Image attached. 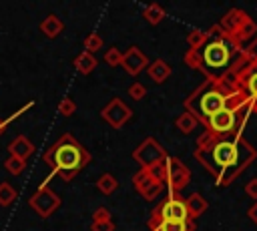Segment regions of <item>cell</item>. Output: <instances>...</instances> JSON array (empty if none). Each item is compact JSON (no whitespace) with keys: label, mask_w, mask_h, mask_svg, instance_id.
<instances>
[{"label":"cell","mask_w":257,"mask_h":231,"mask_svg":"<svg viewBox=\"0 0 257 231\" xmlns=\"http://www.w3.org/2000/svg\"><path fill=\"white\" fill-rule=\"evenodd\" d=\"M74 112H76V102H74L70 96H64V98L58 102V114L64 117V119H68V117H72Z\"/></svg>","instance_id":"obj_28"},{"label":"cell","mask_w":257,"mask_h":231,"mask_svg":"<svg viewBox=\"0 0 257 231\" xmlns=\"http://www.w3.org/2000/svg\"><path fill=\"white\" fill-rule=\"evenodd\" d=\"M126 92H128V96H131L133 100H143V98L147 96V86L141 84V82H133Z\"/></svg>","instance_id":"obj_30"},{"label":"cell","mask_w":257,"mask_h":231,"mask_svg":"<svg viewBox=\"0 0 257 231\" xmlns=\"http://www.w3.org/2000/svg\"><path fill=\"white\" fill-rule=\"evenodd\" d=\"M207 40H209L207 30L193 28V30H189V34H187V44H189V48H191V50H199Z\"/></svg>","instance_id":"obj_24"},{"label":"cell","mask_w":257,"mask_h":231,"mask_svg":"<svg viewBox=\"0 0 257 231\" xmlns=\"http://www.w3.org/2000/svg\"><path fill=\"white\" fill-rule=\"evenodd\" d=\"M245 56H247L249 60H255V62H257V36L245 46Z\"/></svg>","instance_id":"obj_34"},{"label":"cell","mask_w":257,"mask_h":231,"mask_svg":"<svg viewBox=\"0 0 257 231\" xmlns=\"http://www.w3.org/2000/svg\"><path fill=\"white\" fill-rule=\"evenodd\" d=\"M110 219H112L110 217V209L104 207V205H100V207H96L92 211V223H102V221H110Z\"/></svg>","instance_id":"obj_31"},{"label":"cell","mask_w":257,"mask_h":231,"mask_svg":"<svg viewBox=\"0 0 257 231\" xmlns=\"http://www.w3.org/2000/svg\"><path fill=\"white\" fill-rule=\"evenodd\" d=\"M82 46H84V50H86V52L94 54V52H98V50L104 46V42H102V38H100L96 32H90V34H86V36H84Z\"/></svg>","instance_id":"obj_26"},{"label":"cell","mask_w":257,"mask_h":231,"mask_svg":"<svg viewBox=\"0 0 257 231\" xmlns=\"http://www.w3.org/2000/svg\"><path fill=\"white\" fill-rule=\"evenodd\" d=\"M72 64H74V68H76L80 74H90V72L96 68L98 60H96V56H94V54H90V52L82 50V52H78V54L74 56Z\"/></svg>","instance_id":"obj_19"},{"label":"cell","mask_w":257,"mask_h":231,"mask_svg":"<svg viewBox=\"0 0 257 231\" xmlns=\"http://www.w3.org/2000/svg\"><path fill=\"white\" fill-rule=\"evenodd\" d=\"M42 161L50 167V173L60 177L64 183H70L90 161V153L74 139L72 133L60 135L42 155Z\"/></svg>","instance_id":"obj_3"},{"label":"cell","mask_w":257,"mask_h":231,"mask_svg":"<svg viewBox=\"0 0 257 231\" xmlns=\"http://www.w3.org/2000/svg\"><path fill=\"white\" fill-rule=\"evenodd\" d=\"M193 155L219 187H227L257 159V149L243 135L215 137L205 131L199 135Z\"/></svg>","instance_id":"obj_1"},{"label":"cell","mask_w":257,"mask_h":231,"mask_svg":"<svg viewBox=\"0 0 257 231\" xmlns=\"http://www.w3.org/2000/svg\"><path fill=\"white\" fill-rule=\"evenodd\" d=\"M199 123H197V119L191 114V112H181L177 119H175V127L183 133V135H189V133H193L195 131V127H197Z\"/></svg>","instance_id":"obj_22"},{"label":"cell","mask_w":257,"mask_h":231,"mask_svg":"<svg viewBox=\"0 0 257 231\" xmlns=\"http://www.w3.org/2000/svg\"><path fill=\"white\" fill-rule=\"evenodd\" d=\"M151 217L161 219V221H189V211H187V203L179 193H171L159 203L155 205V209L151 211Z\"/></svg>","instance_id":"obj_6"},{"label":"cell","mask_w":257,"mask_h":231,"mask_svg":"<svg viewBox=\"0 0 257 231\" xmlns=\"http://www.w3.org/2000/svg\"><path fill=\"white\" fill-rule=\"evenodd\" d=\"M247 217H249V219H251V221L257 225V201H255V203H253V205L247 209Z\"/></svg>","instance_id":"obj_36"},{"label":"cell","mask_w":257,"mask_h":231,"mask_svg":"<svg viewBox=\"0 0 257 231\" xmlns=\"http://www.w3.org/2000/svg\"><path fill=\"white\" fill-rule=\"evenodd\" d=\"M116 229V225L112 223V219L110 221H102V223H92L90 225V231H114Z\"/></svg>","instance_id":"obj_33"},{"label":"cell","mask_w":257,"mask_h":231,"mask_svg":"<svg viewBox=\"0 0 257 231\" xmlns=\"http://www.w3.org/2000/svg\"><path fill=\"white\" fill-rule=\"evenodd\" d=\"M96 189H98L102 195H112V193L118 189V179H116L112 173H102V175L96 179Z\"/></svg>","instance_id":"obj_21"},{"label":"cell","mask_w":257,"mask_h":231,"mask_svg":"<svg viewBox=\"0 0 257 231\" xmlns=\"http://www.w3.org/2000/svg\"><path fill=\"white\" fill-rule=\"evenodd\" d=\"M4 169L10 173V175H20L24 169H26V161L24 159H18V157H8L4 161Z\"/></svg>","instance_id":"obj_27"},{"label":"cell","mask_w":257,"mask_h":231,"mask_svg":"<svg viewBox=\"0 0 257 231\" xmlns=\"http://www.w3.org/2000/svg\"><path fill=\"white\" fill-rule=\"evenodd\" d=\"M197 225L193 219L189 221H161L159 231H195Z\"/></svg>","instance_id":"obj_23"},{"label":"cell","mask_w":257,"mask_h":231,"mask_svg":"<svg viewBox=\"0 0 257 231\" xmlns=\"http://www.w3.org/2000/svg\"><path fill=\"white\" fill-rule=\"evenodd\" d=\"M131 76H137L139 72H143L149 66V56L139 48V46H131L126 52H122V64H120Z\"/></svg>","instance_id":"obj_13"},{"label":"cell","mask_w":257,"mask_h":231,"mask_svg":"<svg viewBox=\"0 0 257 231\" xmlns=\"http://www.w3.org/2000/svg\"><path fill=\"white\" fill-rule=\"evenodd\" d=\"M245 193H247L251 199L257 201V179H251V181L245 185Z\"/></svg>","instance_id":"obj_35"},{"label":"cell","mask_w":257,"mask_h":231,"mask_svg":"<svg viewBox=\"0 0 257 231\" xmlns=\"http://www.w3.org/2000/svg\"><path fill=\"white\" fill-rule=\"evenodd\" d=\"M16 189L8 183V181H2L0 183V207H10L16 199Z\"/></svg>","instance_id":"obj_25"},{"label":"cell","mask_w":257,"mask_h":231,"mask_svg":"<svg viewBox=\"0 0 257 231\" xmlns=\"http://www.w3.org/2000/svg\"><path fill=\"white\" fill-rule=\"evenodd\" d=\"M143 16H145V20H147L149 24L157 26V24H161V22L165 20L167 12H165V8H163L159 2H151V4H147V6L143 8Z\"/></svg>","instance_id":"obj_20"},{"label":"cell","mask_w":257,"mask_h":231,"mask_svg":"<svg viewBox=\"0 0 257 231\" xmlns=\"http://www.w3.org/2000/svg\"><path fill=\"white\" fill-rule=\"evenodd\" d=\"M28 205L30 209L42 217V219H48L50 215L56 213V209L60 207V197L50 189V187H38L30 197H28Z\"/></svg>","instance_id":"obj_9"},{"label":"cell","mask_w":257,"mask_h":231,"mask_svg":"<svg viewBox=\"0 0 257 231\" xmlns=\"http://www.w3.org/2000/svg\"><path fill=\"white\" fill-rule=\"evenodd\" d=\"M6 127H8V123H6V119H0V135L6 131Z\"/></svg>","instance_id":"obj_37"},{"label":"cell","mask_w":257,"mask_h":231,"mask_svg":"<svg viewBox=\"0 0 257 231\" xmlns=\"http://www.w3.org/2000/svg\"><path fill=\"white\" fill-rule=\"evenodd\" d=\"M251 114V108L247 106L241 112H231L227 108L219 110L217 114H213L207 125L205 131H209L215 137H231V135H243V129L247 125V119Z\"/></svg>","instance_id":"obj_5"},{"label":"cell","mask_w":257,"mask_h":231,"mask_svg":"<svg viewBox=\"0 0 257 231\" xmlns=\"http://www.w3.org/2000/svg\"><path fill=\"white\" fill-rule=\"evenodd\" d=\"M249 18H251V16H249L245 10H241V8H231V10H227V14L221 18L219 26H221L227 34H237L239 28H241Z\"/></svg>","instance_id":"obj_14"},{"label":"cell","mask_w":257,"mask_h":231,"mask_svg":"<svg viewBox=\"0 0 257 231\" xmlns=\"http://www.w3.org/2000/svg\"><path fill=\"white\" fill-rule=\"evenodd\" d=\"M237 82L249 94V108H251V112H257V62L255 60H249L237 72Z\"/></svg>","instance_id":"obj_12"},{"label":"cell","mask_w":257,"mask_h":231,"mask_svg":"<svg viewBox=\"0 0 257 231\" xmlns=\"http://www.w3.org/2000/svg\"><path fill=\"white\" fill-rule=\"evenodd\" d=\"M32 106H34V100H28V102H26V104H22V106H20L18 110H14V112H12L10 117H6V123L10 125L12 121H16V119H20V117H22V114H24V112H26L28 108H32Z\"/></svg>","instance_id":"obj_32"},{"label":"cell","mask_w":257,"mask_h":231,"mask_svg":"<svg viewBox=\"0 0 257 231\" xmlns=\"http://www.w3.org/2000/svg\"><path fill=\"white\" fill-rule=\"evenodd\" d=\"M207 36L209 40L199 50L189 48L183 56L187 66L205 74V80H219L231 72H239L249 62L245 50L219 24H213Z\"/></svg>","instance_id":"obj_2"},{"label":"cell","mask_w":257,"mask_h":231,"mask_svg":"<svg viewBox=\"0 0 257 231\" xmlns=\"http://www.w3.org/2000/svg\"><path fill=\"white\" fill-rule=\"evenodd\" d=\"M191 183V171L179 157L165 159V185L171 193H181Z\"/></svg>","instance_id":"obj_7"},{"label":"cell","mask_w":257,"mask_h":231,"mask_svg":"<svg viewBox=\"0 0 257 231\" xmlns=\"http://www.w3.org/2000/svg\"><path fill=\"white\" fill-rule=\"evenodd\" d=\"M40 32L46 36V38H56V36H60V32L64 30V24H62V20L56 16V14H48L42 22H40Z\"/></svg>","instance_id":"obj_17"},{"label":"cell","mask_w":257,"mask_h":231,"mask_svg":"<svg viewBox=\"0 0 257 231\" xmlns=\"http://www.w3.org/2000/svg\"><path fill=\"white\" fill-rule=\"evenodd\" d=\"M147 72H149V76H151V80H153V82L163 84V82H165V80L171 76L173 68H171V64H169V62H165L163 58H157V60L149 62Z\"/></svg>","instance_id":"obj_16"},{"label":"cell","mask_w":257,"mask_h":231,"mask_svg":"<svg viewBox=\"0 0 257 231\" xmlns=\"http://www.w3.org/2000/svg\"><path fill=\"white\" fill-rule=\"evenodd\" d=\"M8 153H10V157H18V159L28 161V157L34 153V145H32V141L28 137L18 135L16 139H12L8 143Z\"/></svg>","instance_id":"obj_15"},{"label":"cell","mask_w":257,"mask_h":231,"mask_svg":"<svg viewBox=\"0 0 257 231\" xmlns=\"http://www.w3.org/2000/svg\"><path fill=\"white\" fill-rule=\"evenodd\" d=\"M185 203H187V211H189V217L195 221L197 217H201L207 209H209V203H207V199L201 195V193H193V195H189L187 199H185Z\"/></svg>","instance_id":"obj_18"},{"label":"cell","mask_w":257,"mask_h":231,"mask_svg":"<svg viewBox=\"0 0 257 231\" xmlns=\"http://www.w3.org/2000/svg\"><path fill=\"white\" fill-rule=\"evenodd\" d=\"M104 62L108 64V66H120L122 64V52L116 48V46H110L106 52H104Z\"/></svg>","instance_id":"obj_29"},{"label":"cell","mask_w":257,"mask_h":231,"mask_svg":"<svg viewBox=\"0 0 257 231\" xmlns=\"http://www.w3.org/2000/svg\"><path fill=\"white\" fill-rule=\"evenodd\" d=\"M167 157H169V153L165 151V147L159 145V141L153 137H147L145 141H141L137 145V149L133 151V159L141 165V169H149L153 165H159Z\"/></svg>","instance_id":"obj_8"},{"label":"cell","mask_w":257,"mask_h":231,"mask_svg":"<svg viewBox=\"0 0 257 231\" xmlns=\"http://www.w3.org/2000/svg\"><path fill=\"white\" fill-rule=\"evenodd\" d=\"M133 117V108L126 106L118 96H112L102 108H100V119L108 123L112 129H122Z\"/></svg>","instance_id":"obj_10"},{"label":"cell","mask_w":257,"mask_h":231,"mask_svg":"<svg viewBox=\"0 0 257 231\" xmlns=\"http://www.w3.org/2000/svg\"><path fill=\"white\" fill-rule=\"evenodd\" d=\"M225 92L223 88L215 82V80H203L183 102L185 110L191 112L197 123H201L203 127L207 125V121L217 114L219 110L225 108Z\"/></svg>","instance_id":"obj_4"},{"label":"cell","mask_w":257,"mask_h":231,"mask_svg":"<svg viewBox=\"0 0 257 231\" xmlns=\"http://www.w3.org/2000/svg\"><path fill=\"white\" fill-rule=\"evenodd\" d=\"M133 185H135L137 193H139L145 201H153V199H157V197L161 195L163 187H165L163 183H159V181L151 175L149 169H139V171L133 175Z\"/></svg>","instance_id":"obj_11"}]
</instances>
